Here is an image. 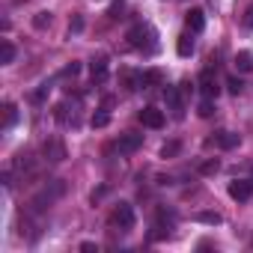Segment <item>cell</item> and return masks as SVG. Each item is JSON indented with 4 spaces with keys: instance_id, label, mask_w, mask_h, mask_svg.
<instances>
[{
    "instance_id": "obj_5",
    "label": "cell",
    "mask_w": 253,
    "mask_h": 253,
    "mask_svg": "<svg viewBox=\"0 0 253 253\" xmlns=\"http://www.w3.org/2000/svg\"><path fill=\"white\" fill-rule=\"evenodd\" d=\"M140 146H143V134H134V131L122 134V137H119V143H116V149H119L122 155H131V152H137Z\"/></svg>"
},
{
    "instance_id": "obj_13",
    "label": "cell",
    "mask_w": 253,
    "mask_h": 253,
    "mask_svg": "<svg viewBox=\"0 0 253 253\" xmlns=\"http://www.w3.org/2000/svg\"><path fill=\"white\" fill-rule=\"evenodd\" d=\"M176 51H179V57H191L194 54V36L191 33H182L179 42H176Z\"/></svg>"
},
{
    "instance_id": "obj_8",
    "label": "cell",
    "mask_w": 253,
    "mask_h": 253,
    "mask_svg": "<svg viewBox=\"0 0 253 253\" xmlns=\"http://www.w3.org/2000/svg\"><path fill=\"white\" fill-rule=\"evenodd\" d=\"M164 98H167V107H170L176 116L185 113V101H182V89H179V86H167V89H164Z\"/></svg>"
},
{
    "instance_id": "obj_28",
    "label": "cell",
    "mask_w": 253,
    "mask_h": 253,
    "mask_svg": "<svg viewBox=\"0 0 253 253\" xmlns=\"http://www.w3.org/2000/svg\"><path fill=\"white\" fill-rule=\"evenodd\" d=\"M81 250H84V253H98V244H95V241H84Z\"/></svg>"
},
{
    "instance_id": "obj_9",
    "label": "cell",
    "mask_w": 253,
    "mask_h": 253,
    "mask_svg": "<svg viewBox=\"0 0 253 253\" xmlns=\"http://www.w3.org/2000/svg\"><path fill=\"white\" fill-rule=\"evenodd\" d=\"M140 122L146 125V128H161V125H164V113L158 107H143L140 110Z\"/></svg>"
},
{
    "instance_id": "obj_3",
    "label": "cell",
    "mask_w": 253,
    "mask_h": 253,
    "mask_svg": "<svg viewBox=\"0 0 253 253\" xmlns=\"http://www.w3.org/2000/svg\"><path fill=\"white\" fill-rule=\"evenodd\" d=\"M42 155H45L48 164H63V161H66V146H63V140H60V137H48L45 146H42Z\"/></svg>"
},
{
    "instance_id": "obj_14",
    "label": "cell",
    "mask_w": 253,
    "mask_h": 253,
    "mask_svg": "<svg viewBox=\"0 0 253 253\" xmlns=\"http://www.w3.org/2000/svg\"><path fill=\"white\" fill-rule=\"evenodd\" d=\"M12 60H15V45H12L9 39H3V42H0V63L9 66Z\"/></svg>"
},
{
    "instance_id": "obj_16",
    "label": "cell",
    "mask_w": 253,
    "mask_h": 253,
    "mask_svg": "<svg viewBox=\"0 0 253 253\" xmlns=\"http://www.w3.org/2000/svg\"><path fill=\"white\" fill-rule=\"evenodd\" d=\"M194 220H200V223H209V226H217L223 217H220L217 211H197V214H194Z\"/></svg>"
},
{
    "instance_id": "obj_21",
    "label": "cell",
    "mask_w": 253,
    "mask_h": 253,
    "mask_svg": "<svg viewBox=\"0 0 253 253\" xmlns=\"http://www.w3.org/2000/svg\"><path fill=\"white\" fill-rule=\"evenodd\" d=\"M217 170H220V161H217V158H211V161H206V164L200 167L203 176H211V173H217Z\"/></svg>"
},
{
    "instance_id": "obj_15",
    "label": "cell",
    "mask_w": 253,
    "mask_h": 253,
    "mask_svg": "<svg viewBox=\"0 0 253 253\" xmlns=\"http://www.w3.org/2000/svg\"><path fill=\"white\" fill-rule=\"evenodd\" d=\"M235 69L238 72H250L253 69V54L250 51H238L235 54Z\"/></svg>"
},
{
    "instance_id": "obj_23",
    "label": "cell",
    "mask_w": 253,
    "mask_h": 253,
    "mask_svg": "<svg viewBox=\"0 0 253 253\" xmlns=\"http://www.w3.org/2000/svg\"><path fill=\"white\" fill-rule=\"evenodd\" d=\"M211 113H214V104H211V98H206V101L200 104V116H203V119H209Z\"/></svg>"
},
{
    "instance_id": "obj_7",
    "label": "cell",
    "mask_w": 253,
    "mask_h": 253,
    "mask_svg": "<svg viewBox=\"0 0 253 253\" xmlns=\"http://www.w3.org/2000/svg\"><path fill=\"white\" fill-rule=\"evenodd\" d=\"M250 194H253V182H247V179H235V182H229V197H232V200L244 203V200H250Z\"/></svg>"
},
{
    "instance_id": "obj_25",
    "label": "cell",
    "mask_w": 253,
    "mask_h": 253,
    "mask_svg": "<svg viewBox=\"0 0 253 253\" xmlns=\"http://www.w3.org/2000/svg\"><path fill=\"white\" fill-rule=\"evenodd\" d=\"M69 30H72V33H81V30H84V18H81V15H72V24H69Z\"/></svg>"
},
{
    "instance_id": "obj_12",
    "label": "cell",
    "mask_w": 253,
    "mask_h": 253,
    "mask_svg": "<svg viewBox=\"0 0 253 253\" xmlns=\"http://www.w3.org/2000/svg\"><path fill=\"white\" fill-rule=\"evenodd\" d=\"M214 143H217L220 149H235V146H238V134H232V131H217V134H214Z\"/></svg>"
},
{
    "instance_id": "obj_2",
    "label": "cell",
    "mask_w": 253,
    "mask_h": 253,
    "mask_svg": "<svg viewBox=\"0 0 253 253\" xmlns=\"http://www.w3.org/2000/svg\"><path fill=\"white\" fill-rule=\"evenodd\" d=\"M128 42H131V48H140V51H155V48H158V42H155V30L146 27V24L131 27V30H128Z\"/></svg>"
},
{
    "instance_id": "obj_30",
    "label": "cell",
    "mask_w": 253,
    "mask_h": 253,
    "mask_svg": "<svg viewBox=\"0 0 253 253\" xmlns=\"http://www.w3.org/2000/svg\"><path fill=\"white\" fill-rule=\"evenodd\" d=\"M250 182H253V176H250Z\"/></svg>"
},
{
    "instance_id": "obj_27",
    "label": "cell",
    "mask_w": 253,
    "mask_h": 253,
    "mask_svg": "<svg viewBox=\"0 0 253 253\" xmlns=\"http://www.w3.org/2000/svg\"><path fill=\"white\" fill-rule=\"evenodd\" d=\"M54 119H57V122H66V104H57V107H54Z\"/></svg>"
},
{
    "instance_id": "obj_29",
    "label": "cell",
    "mask_w": 253,
    "mask_h": 253,
    "mask_svg": "<svg viewBox=\"0 0 253 253\" xmlns=\"http://www.w3.org/2000/svg\"><path fill=\"white\" fill-rule=\"evenodd\" d=\"M244 27L253 30V6H247V12H244Z\"/></svg>"
},
{
    "instance_id": "obj_11",
    "label": "cell",
    "mask_w": 253,
    "mask_h": 253,
    "mask_svg": "<svg viewBox=\"0 0 253 253\" xmlns=\"http://www.w3.org/2000/svg\"><path fill=\"white\" fill-rule=\"evenodd\" d=\"M89 72H92V84H101L107 78V57H95L89 63Z\"/></svg>"
},
{
    "instance_id": "obj_1",
    "label": "cell",
    "mask_w": 253,
    "mask_h": 253,
    "mask_svg": "<svg viewBox=\"0 0 253 253\" xmlns=\"http://www.w3.org/2000/svg\"><path fill=\"white\" fill-rule=\"evenodd\" d=\"M63 194H66V182H63V179H51V182L30 200V209H33V211H45V209H51Z\"/></svg>"
},
{
    "instance_id": "obj_4",
    "label": "cell",
    "mask_w": 253,
    "mask_h": 253,
    "mask_svg": "<svg viewBox=\"0 0 253 253\" xmlns=\"http://www.w3.org/2000/svg\"><path fill=\"white\" fill-rule=\"evenodd\" d=\"M113 223L122 226V229H131V226H134V209H131L128 203H119V206L113 209Z\"/></svg>"
},
{
    "instance_id": "obj_10",
    "label": "cell",
    "mask_w": 253,
    "mask_h": 253,
    "mask_svg": "<svg viewBox=\"0 0 253 253\" xmlns=\"http://www.w3.org/2000/svg\"><path fill=\"white\" fill-rule=\"evenodd\" d=\"M185 24H188L191 33H200V30L206 27V12H203V9H191V12L185 15Z\"/></svg>"
},
{
    "instance_id": "obj_24",
    "label": "cell",
    "mask_w": 253,
    "mask_h": 253,
    "mask_svg": "<svg viewBox=\"0 0 253 253\" xmlns=\"http://www.w3.org/2000/svg\"><path fill=\"white\" fill-rule=\"evenodd\" d=\"M75 75H81V63H69L63 69V78H75Z\"/></svg>"
},
{
    "instance_id": "obj_18",
    "label": "cell",
    "mask_w": 253,
    "mask_h": 253,
    "mask_svg": "<svg viewBox=\"0 0 253 253\" xmlns=\"http://www.w3.org/2000/svg\"><path fill=\"white\" fill-rule=\"evenodd\" d=\"M107 122H110V113H107V110H98V113H92V119H89L92 128H107Z\"/></svg>"
},
{
    "instance_id": "obj_6",
    "label": "cell",
    "mask_w": 253,
    "mask_h": 253,
    "mask_svg": "<svg viewBox=\"0 0 253 253\" xmlns=\"http://www.w3.org/2000/svg\"><path fill=\"white\" fill-rule=\"evenodd\" d=\"M200 89H203L206 98H217V95H220V86H217V78H214L211 69H206V72L200 75Z\"/></svg>"
},
{
    "instance_id": "obj_26",
    "label": "cell",
    "mask_w": 253,
    "mask_h": 253,
    "mask_svg": "<svg viewBox=\"0 0 253 253\" xmlns=\"http://www.w3.org/2000/svg\"><path fill=\"white\" fill-rule=\"evenodd\" d=\"M122 6H125V0H113V6H110V18H119Z\"/></svg>"
},
{
    "instance_id": "obj_19",
    "label": "cell",
    "mask_w": 253,
    "mask_h": 253,
    "mask_svg": "<svg viewBox=\"0 0 253 253\" xmlns=\"http://www.w3.org/2000/svg\"><path fill=\"white\" fill-rule=\"evenodd\" d=\"M33 27L36 30H48L51 27V12H36L33 15Z\"/></svg>"
},
{
    "instance_id": "obj_22",
    "label": "cell",
    "mask_w": 253,
    "mask_h": 253,
    "mask_svg": "<svg viewBox=\"0 0 253 253\" xmlns=\"http://www.w3.org/2000/svg\"><path fill=\"white\" fill-rule=\"evenodd\" d=\"M226 89H229V92H232V95H238V92H241V89H244V84H241V81H238V78H226Z\"/></svg>"
},
{
    "instance_id": "obj_20",
    "label": "cell",
    "mask_w": 253,
    "mask_h": 253,
    "mask_svg": "<svg viewBox=\"0 0 253 253\" xmlns=\"http://www.w3.org/2000/svg\"><path fill=\"white\" fill-rule=\"evenodd\" d=\"M179 149H182V146H179V140H170V143H164V146H161V158H173V155H179Z\"/></svg>"
},
{
    "instance_id": "obj_17",
    "label": "cell",
    "mask_w": 253,
    "mask_h": 253,
    "mask_svg": "<svg viewBox=\"0 0 253 253\" xmlns=\"http://www.w3.org/2000/svg\"><path fill=\"white\" fill-rule=\"evenodd\" d=\"M15 119H18V110H15L12 101H6V104H3V128H9Z\"/></svg>"
}]
</instances>
